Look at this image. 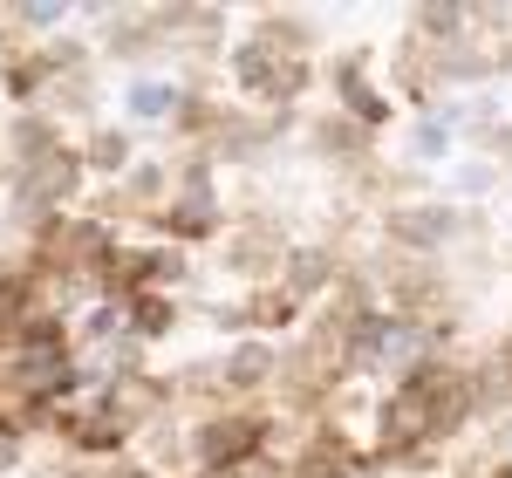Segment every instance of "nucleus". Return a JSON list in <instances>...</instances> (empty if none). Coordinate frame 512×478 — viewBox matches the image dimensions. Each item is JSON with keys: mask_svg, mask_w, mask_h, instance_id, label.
Wrapping results in <instances>:
<instances>
[{"mask_svg": "<svg viewBox=\"0 0 512 478\" xmlns=\"http://www.w3.org/2000/svg\"><path fill=\"white\" fill-rule=\"evenodd\" d=\"M239 315H246V335H280V328H294L301 321V301L294 294H280V287H253L246 301H239Z\"/></svg>", "mask_w": 512, "mask_h": 478, "instance_id": "obj_9", "label": "nucleus"}, {"mask_svg": "<svg viewBox=\"0 0 512 478\" xmlns=\"http://www.w3.org/2000/svg\"><path fill=\"white\" fill-rule=\"evenodd\" d=\"M465 383H472V410H506V403H512V369H506V362L465 369Z\"/></svg>", "mask_w": 512, "mask_h": 478, "instance_id": "obj_16", "label": "nucleus"}, {"mask_svg": "<svg viewBox=\"0 0 512 478\" xmlns=\"http://www.w3.org/2000/svg\"><path fill=\"white\" fill-rule=\"evenodd\" d=\"M315 151H328V158H355V151H369V130L349 117H328L315 123Z\"/></svg>", "mask_w": 512, "mask_h": 478, "instance_id": "obj_17", "label": "nucleus"}, {"mask_svg": "<svg viewBox=\"0 0 512 478\" xmlns=\"http://www.w3.org/2000/svg\"><path fill=\"white\" fill-rule=\"evenodd\" d=\"M123 315H130V342H164L178 328V301L171 294H137Z\"/></svg>", "mask_w": 512, "mask_h": 478, "instance_id": "obj_14", "label": "nucleus"}, {"mask_svg": "<svg viewBox=\"0 0 512 478\" xmlns=\"http://www.w3.org/2000/svg\"><path fill=\"white\" fill-rule=\"evenodd\" d=\"M335 96H342V117L362 123V130H383V123H390V103L376 96V82L362 76L355 62H342V69H335Z\"/></svg>", "mask_w": 512, "mask_h": 478, "instance_id": "obj_8", "label": "nucleus"}, {"mask_svg": "<svg viewBox=\"0 0 512 478\" xmlns=\"http://www.w3.org/2000/svg\"><path fill=\"white\" fill-rule=\"evenodd\" d=\"M458 192H465V199L492 192V164H465V171H458Z\"/></svg>", "mask_w": 512, "mask_h": 478, "instance_id": "obj_21", "label": "nucleus"}, {"mask_svg": "<svg viewBox=\"0 0 512 478\" xmlns=\"http://www.w3.org/2000/svg\"><path fill=\"white\" fill-rule=\"evenodd\" d=\"M82 185V158H76V144H55L48 158H35V164H21V185H14V205L28 212V219H55V205L69 199Z\"/></svg>", "mask_w": 512, "mask_h": 478, "instance_id": "obj_3", "label": "nucleus"}, {"mask_svg": "<svg viewBox=\"0 0 512 478\" xmlns=\"http://www.w3.org/2000/svg\"><path fill=\"white\" fill-rule=\"evenodd\" d=\"M280 260H287V246H280L267 226H246V233L226 239V267H233V274H274Z\"/></svg>", "mask_w": 512, "mask_h": 478, "instance_id": "obj_11", "label": "nucleus"}, {"mask_svg": "<svg viewBox=\"0 0 512 478\" xmlns=\"http://www.w3.org/2000/svg\"><path fill=\"white\" fill-rule=\"evenodd\" d=\"M451 151V117H424L417 130H410V158H424V164H437Z\"/></svg>", "mask_w": 512, "mask_h": 478, "instance_id": "obj_18", "label": "nucleus"}, {"mask_svg": "<svg viewBox=\"0 0 512 478\" xmlns=\"http://www.w3.org/2000/svg\"><path fill=\"white\" fill-rule=\"evenodd\" d=\"M499 362H506V369H512V335H506V356H499Z\"/></svg>", "mask_w": 512, "mask_h": 478, "instance_id": "obj_22", "label": "nucleus"}, {"mask_svg": "<svg viewBox=\"0 0 512 478\" xmlns=\"http://www.w3.org/2000/svg\"><path fill=\"white\" fill-rule=\"evenodd\" d=\"M158 226H164V239H212L219 233V185H212L205 164H192V171L178 178V192L164 199Z\"/></svg>", "mask_w": 512, "mask_h": 478, "instance_id": "obj_4", "label": "nucleus"}, {"mask_svg": "<svg viewBox=\"0 0 512 478\" xmlns=\"http://www.w3.org/2000/svg\"><path fill=\"white\" fill-rule=\"evenodd\" d=\"M233 82L246 103H267V110H287L301 89H308V62L301 55H280V48H267V41H239L233 48Z\"/></svg>", "mask_w": 512, "mask_h": 478, "instance_id": "obj_2", "label": "nucleus"}, {"mask_svg": "<svg viewBox=\"0 0 512 478\" xmlns=\"http://www.w3.org/2000/svg\"><path fill=\"white\" fill-rule=\"evenodd\" d=\"M342 280L335 267V253L328 246H287V260H280V294H294V301H315Z\"/></svg>", "mask_w": 512, "mask_h": 478, "instance_id": "obj_7", "label": "nucleus"}, {"mask_svg": "<svg viewBox=\"0 0 512 478\" xmlns=\"http://www.w3.org/2000/svg\"><path fill=\"white\" fill-rule=\"evenodd\" d=\"M14 21H21L28 35H48V28L69 21V7H62V0H35V7H14Z\"/></svg>", "mask_w": 512, "mask_h": 478, "instance_id": "obj_20", "label": "nucleus"}, {"mask_svg": "<svg viewBox=\"0 0 512 478\" xmlns=\"http://www.w3.org/2000/svg\"><path fill=\"white\" fill-rule=\"evenodd\" d=\"M458 205H396L390 212V239L403 253H437L444 239H458Z\"/></svg>", "mask_w": 512, "mask_h": 478, "instance_id": "obj_6", "label": "nucleus"}, {"mask_svg": "<svg viewBox=\"0 0 512 478\" xmlns=\"http://www.w3.org/2000/svg\"><path fill=\"white\" fill-rule=\"evenodd\" d=\"M178 103H185L178 82H158V76L130 82V117L137 123H178Z\"/></svg>", "mask_w": 512, "mask_h": 478, "instance_id": "obj_13", "label": "nucleus"}, {"mask_svg": "<svg viewBox=\"0 0 512 478\" xmlns=\"http://www.w3.org/2000/svg\"><path fill=\"white\" fill-rule=\"evenodd\" d=\"M7 144H14V158L21 164H35L48 158L62 137H55V117H41V110H28V117H14V130H7Z\"/></svg>", "mask_w": 512, "mask_h": 478, "instance_id": "obj_15", "label": "nucleus"}, {"mask_svg": "<svg viewBox=\"0 0 512 478\" xmlns=\"http://www.w3.org/2000/svg\"><path fill=\"white\" fill-rule=\"evenodd\" d=\"M253 41H267V48H280V55H301L308 62V48H315V21L308 14H260L253 21Z\"/></svg>", "mask_w": 512, "mask_h": 478, "instance_id": "obj_12", "label": "nucleus"}, {"mask_svg": "<svg viewBox=\"0 0 512 478\" xmlns=\"http://www.w3.org/2000/svg\"><path fill=\"white\" fill-rule=\"evenodd\" d=\"M82 178L96 171V178H123L130 164H137V144H130V130H89L82 137Z\"/></svg>", "mask_w": 512, "mask_h": 478, "instance_id": "obj_10", "label": "nucleus"}, {"mask_svg": "<svg viewBox=\"0 0 512 478\" xmlns=\"http://www.w3.org/2000/svg\"><path fill=\"white\" fill-rule=\"evenodd\" d=\"M41 89H48V69H41L35 55H14V62H7V96H21V103H35Z\"/></svg>", "mask_w": 512, "mask_h": 478, "instance_id": "obj_19", "label": "nucleus"}, {"mask_svg": "<svg viewBox=\"0 0 512 478\" xmlns=\"http://www.w3.org/2000/svg\"><path fill=\"white\" fill-rule=\"evenodd\" d=\"M267 444H274V417L260 403H226V410H212V417L192 424L185 451H192L198 478H226L239 465H253V458H267Z\"/></svg>", "mask_w": 512, "mask_h": 478, "instance_id": "obj_1", "label": "nucleus"}, {"mask_svg": "<svg viewBox=\"0 0 512 478\" xmlns=\"http://www.w3.org/2000/svg\"><path fill=\"white\" fill-rule=\"evenodd\" d=\"M212 369H219V397H226V403H246L253 390H267V383L280 376V349H274V342H260V335H239V342L212 362Z\"/></svg>", "mask_w": 512, "mask_h": 478, "instance_id": "obj_5", "label": "nucleus"}]
</instances>
